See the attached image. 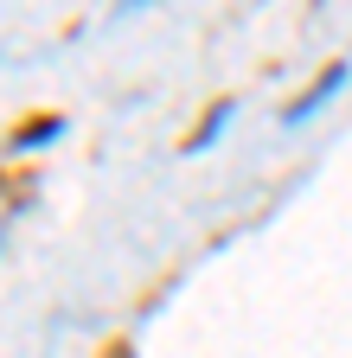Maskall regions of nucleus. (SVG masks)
I'll return each mask as SVG.
<instances>
[]
</instances>
